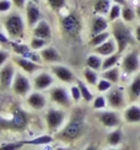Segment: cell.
<instances>
[{
	"instance_id": "obj_44",
	"label": "cell",
	"mask_w": 140,
	"mask_h": 150,
	"mask_svg": "<svg viewBox=\"0 0 140 150\" xmlns=\"http://www.w3.org/2000/svg\"><path fill=\"white\" fill-rule=\"evenodd\" d=\"M134 36H135V40L138 43H140V23L136 25L135 28H134Z\"/></svg>"
},
{
	"instance_id": "obj_14",
	"label": "cell",
	"mask_w": 140,
	"mask_h": 150,
	"mask_svg": "<svg viewBox=\"0 0 140 150\" xmlns=\"http://www.w3.org/2000/svg\"><path fill=\"white\" fill-rule=\"evenodd\" d=\"M12 62L15 63V65H17L20 69L26 73V74H35L36 71H38L42 68V64L36 63L33 60H30L25 57H21V55H16L12 58Z\"/></svg>"
},
{
	"instance_id": "obj_35",
	"label": "cell",
	"mask_w": 140,
	"mask_h": 150,
	"mask_svg": "<svg viewBox=\"0 0 140 150\" xmlns=\"http://www.w3.org/2000/svg\"><path fill=\"white\" fill-rule=\"evenodd\" d=\"M107 98L102 95H100V96H96L93 100H92V107L95 110H103L106 106H107Z\"/></svg>"
},
{
	"instance_id": "obj_33",
	"label": "cell",
	"mask_w": 140,
	"mask_h": 150,
	"mask_svg": "<svg viewBox=\"0 0 140 150\" xmlns=\"http://www.w3.org/2000/svg\"><path fill=\"white\" fill-rule=\"evenodd\" d=\"M122 16V6L118 5V4H112L110 11L107 14V18L110 22H114L120 18Z\"/></svg>"
},
{
	"instance_id": "obj_19",
	"label": "cell",
	"mask_w": 140,
	"mask_h": 150,
	"mask_svg": "<svg viewBox=\"0 0 140 150\" xmlns=\"http://www.w3.org/2000/svg\"><path fill=\"white\" fill-rule=\"evenodd\" d=\"M32 36L49 41L52 38V27L46 20H41L36 26L32 27Z\"/></svg>"
},
{
	"instance_id": "obj_28",
	"label": "cell",
	"mask_w": 140,
	"mask_h": 150,
	"mask_svg": "<svg viewBox=\"0 0 140 150\" xmlns=\"http://www.w3.org/2000/svg\"><path fill=\"white\" fill-rule=\"evenodd\" d=\"M111 36H112V33L110 32V31H105V32L93 35V36H91L90 41H88V45L95 48V47H97L100 45H102V43L106 42L108 38H111Z\"/></svg>"
},
{
	"instance_id": "obj_31",
	"label": "cell",
	"mask_w": 140,
	"mask_h": 150,
	"mask_svg": "<svg viewBox=\"0 0 140 150\" xmlns=\"http://www.w3.org/2000/svg\"><path fill=\"white\" fill-rule=\"evenodd\" d=\"M76 84H78L79 89H80V91H81V97H82V100H84L85 102H92V100H93L95 97H93V95H92V92L88 90L87 85H86L82 80H76Z\"/></svg>"
},
{
	"instance_id": "obj_48",
	"label": "cell",
	"mask_w": 140,
	"mask_h": 150,
	"mask_svg": "<svg viewBox=\"0 0 140 150\" xmlns=\"http://www.w3.org/2000/svg\"><path fill=\"white\" fill-rule=\"evenodd\" d=\"M55 150H70V149H66V148H57Z\"/></svg>"
},
{
	"instance_id": "obj_26",
	"label": "cell",
	"mask_w": 140,
	"mask_h": 150,
	"mask_svg": "<svg viewBox=\"0 0 140 150\" xmlns=\"http://www.w3.org/2000/svg\"><path fill=\"white\" fill-rule=\"evenodd\" d=\"M101 78L111 81L112 84H118L119 79H120V69H119V68H117V67H113V68H111V69L102 70Z\"/></svg>"
},
{
	"instance_id": "obj_34",
	"label": "cell",
	"mask_w": 140,
	"mask_h": 150,
	"mask_svg": "<svg viewBox=\"0 0 140 150\" xmlns=\"http://www.w3.org/2000/svg\"><path fill=\"white\" fill-rule=\"evenodd\" d=\"M47 43H48L47 40H43V38H40V37L32 36V38L30 40V47L32 48L33 51L40 52L41 49H43L44 47H47Z\"/></svg>"
},
{
	"instance_id": "obj_39",
	"label": "cell",
	"mask_w": 140,
	"mask_h": 150,
	"mask_svg": "<svg viewBox=\"0 0 140 150\" xmlns=\"http://www.w3.org/2000/svg\"><path fill=\"white\" fill-rule=\"evenodd\" d=\"M70 95H71V98H73L74 102H79L80 100H82V97H81V91H80V89H79L78 84H74V85L70 86Z\"/></svg>"
},
{
	"instance_id": "obj_16",
	"label": "cell",
	"mask_w": 140,
	"mask_h": 150,
	"mask_svg": "<svg viewBox=\"0 0 140 150\" xmlns=\"http://www.w3.org/2000/svg\"><path fill=\"white\" fill-rule=\"evenodd\" d=\"M108 27H110V21H108V18H106L102 15H93L92 16L91 23H90L91 36L105 32V31H108Z\"/></svg>"
},
{
	"instance_id": "obj_38",
	"label": "cell",
	"mask_w": 140,
	"mask_h": 150,
	"mask_svg": "<svg viewBox=\"0 0 140 150\" xmlns=\"http://www.w3.org/2000/svg\"><path fill=\"white\" fill-rule=\"evenodd\" d=\"M23 146L22 142H14V143H4L0 145V150H21Z\"/></svg>"
},
{
	"instance_id": "obj_13",
	"label": "cell",
	"mask_w": 140,
	"mask_h": 150,
	"mask_svg": "<svg viewBox=\"0 0 140 150\" xmlns=\"http://www.w3.org/2000/svg\"><path fill=\"white\" fill-rule=\"evenodd\" d=\"M54 78L55 76L52 73H47V71L38 73L37 75H35L33 80H32L33 89L37 91H42V90L48 89V87H50L54 84Z\"/></svg>"
},
{
	"instance_id": "obj_7",
	"label": "cell",
	"mask_w": 140,
	"mask_h": 150,
	"mask_svg": "<svg viewBox=\"0 0 140 150\" xmlns=\"http://www.w3.org/2000/svg\"><path fill=\"white\" fill-rule=\"evenodd\" d=\"M49 97L50 100L57 103L62 106V107H70L71 106V95L70 92L63 86H54L49 90Z\"/></svg>"
},
{
	"instance_id": "obj_29",
	"label": "cell",
	"mask_w": 140,
	"mask_h": 150,
	"mask_svg": "<svg viewBox=\"0 0 140 150\" xmlns=\"http://www.w3.org/2000/svg\"><path fill=\"white\" fill-rule=\"evenodd\" d=\"M120 18L127 22V23H130L133 22L136 18V11L134 8H132L130 5H124L122 6V16H120Z\"/></svg>"
},
{
	"instance_id": "obj_15",
	"label": "cell",
	"mask_w": 140,
	"mask_h": 150,
	"mask_svg": "<svg viewBox=\"0 0 140 150\" xmlns=\"http://www.w3.org/2000/svg\"><path fill=\"white\" fill-rule=\"evenodd\" d=\"M97 118L100 122L103 124L107 128H113V127H118L120 123V117L117 112L113 111H102L97 113Z\"/></svg>"
},
{
	"instance_id": "obj_4",
	"label": "cell",
	"mask_w": 140,
	"mask_h": 150,
	"mask_svg": "<svg viewBox=\"0 0 140 150\" xmlns=\"http://www.w3.org/2000/svg\"><path fill=\"white\" fill-rule=\"evenodd\" d=\"M60 26L65 36L70 38H76L81 32V20L74 12H68L60 18Z\"/></svg>"
},
{
	"instance_id": "obj_25",
	"label": "cell",
	"mask_w": 140,
	"mask_h": 150,
	"mask_svg": "<svg viewBox=\"0 0 140 150\" xmlns=\"http://www.w3.org/2000/svg\"><path fill=\"white\" fill-rule=\"evenodd\" d=\"M102 64H103V59L101 55L92 53L86 58V67L90 68V69H93L96 71H101L102 70Z\"/></svg>"
},
{
	"instance_id": "obj_47",
	"label": "cell",
	"mask_w": 140,
	"mask_h": 150,
	"mask_svg": "<svg viewBox=\"0 0 140 150\" xmlns=\"http://www.w3.org/2000/svg\"><path fill=\"white\" fill-rule=\"evenodd\" d=\"M85 150H98L96 146H95V145H90V146H87Z\"/></svg>"
},
{
	"instance_id": "obj_43",
	"label": "cell",
	"mask_w": 140,
	"mask_h": 150,
	"mask_svg": "<svg viewBox=\"0 0 140 150\" xmlns=\"http://www.w3.org/2000/svg\"><path fill=\"white\" fill-rule=\"evenodd\" d=\"M14 8H16L17 10H22L26 8V4H27V0H11Z\"/></svg>"
},
{
	"instance_id": "obj_5",
	"label": "cell",
	"mask_w": 140,
	"mask_h": 150,
	"mask_svg": "<svg viewBox=\"0 0 140 150\" xmlns=\"http://www.w3.org/2000/svg\"><path fill=\"white\" fill-rule=\"evenodd\" d=\"M140 70V55L139 52L133 49L122 58V71L127 75L136 74Z\"/></svg>"
},
{
	"instance_id": "obj_46",
	"label": "cell",
	"mask_w": 140,
	"mask_h": 150,
	"mask_svg": "<svg viewBox=\"0 0 140 150\" xmlns=\"http://www.w3.org/2000/svg\"><path fill=\"white\" fill-rule=\"evenodd\" d=\"M135 11H136V18H139V20H140V5H138L135 8Z\"/></svg>"
},
{
	"instance_id": "obj_11",
	"label": "cell",
	"mask_w": 140,
	"mask_h": 150,
	"mask_svg": "<svg viewBox=\"0 0 140 150\" xmlns=\"http://www.w3.org/2000/svg\"><path fill=\"white\" fill-rule=\"evenodd\" d=\"M15 75V63L14 62H8L5 65L0 68V87H3V89L11 87Z\"/></svg>"
},
{
	"instance_id": "obj_50",
	"label": "cell",
	"mask_w": 140,
	"mask_h": 150,
	"mask_svg": "<svg viewBox=\"0 0 140 150\" xmlns=\"http://www.w3.org/2000/svg\"><path fill=\"white\" fill-rule=\"evenodd\" d=\"M108 150H118V149H108Z\"/></svg>"
},
{
	"instance_id": "obj_40",
	"label": "cell",
	"mask_w": 140,
	"mask_h": 150,
	"mask_svg": "<svg viewBox=\"0 0 140 150\" xmlns=\"http://www.w3.org/2000/svg\"><path fill=\"white\" fill-rule=\"evenodd\" d=\"M12 6L14 5H12L11 0H0V14H8Z\"/></svg>"
},
{
	"instance_id": "obj_18",
	"label": "cell",
	"mask_w": 140,
	"mask_h": 150,
	"mask_svg": "<svg viewBox=\"0 0 140 150\" xmlns=\"http://www.w3.org/2000/svg\"><path fill=\"white\" fill-rule=\"evenodd\" d=\"M40 54L42 57V60L44 63H49V64H58L62 62V55L60 53L57 51V48L52 46H47L43 49L40 51Z\"/></svg>"
},
{
	"instance_id": "obj_9",
	"label": "cell",
	"mask_w": 140,
	"mask_h": 150,
	"mask_svg": "<svg viewBox=\"0 0 140 150\" xmlns=\"http://www.w3.org/2000/svg\"><path fill=\"white\" fill-rule=\"evenodd\" d=\"M23 10H25V15H26V22L28 27L32 28L42 20V12H41L40 4L28 0L26 4V8Z\"/></svg>"
},
{
	"instance_id": "obj_45",
	"label": "cell",
	"mask_w": 140,
	"mask_h": 150,
	"mask_svg": "<svg viewBox=\"0 0 140 150\" xmlns=\"http://www.w3.org/2000/svg\"><path fill=\"white\" fill-rule=\"evenodd\" d=\"M111 1H112L113 4H118V5H120V6H124V5L128 4V1H127V0H111Z\"/></svg>"
},
{
	"instance_id": "obj_3",
	"label": "cell",
	"mask_w": 140,
	"mask_h": 150,
	"mask_svg": "<svg viewBox=\"0 0 140 150\" xmlns=\"http://www.w3.org/2000/svg\"><path fill=\"white\" fill-rule=\"evenodd\" d=\"M85 132V121L82 112L79 111L73 115L71 120L63 128L60 132L57 134V138L63 142H71L80 138Z\"/></svg>"
},
{
	"instance_id": "obj_8",
	"label": "cell",
	"mask_w": 140,
	"mask_h": 150,
	"mask_svg": "<svg viewBox=\"0 0 140 150\" xmlns=\"http://www.w3.org/2000/svg\"><path fill=\"white\" fill-rule=\"evenodd\" d=\"M107 103L110 107L114 108V110H119L123 108L125 106V95H124V90L122 87L116 86L112 87V89L108 91L107 93Z\"/></svg>"
},
{
	"instance_id": "obj_12",
	"label": "cell",
	"mask_w": 140,
	"mask_h": 150,
	"mask_svg": "<svg viewBox=\"0 0 140 150\" xmlns=\"http://www.w3.org/2000/svg\"><path fill=\"white\" fill-rule=\"evenodd\" d=\"M50 73H52L58 80H60L62 83H65V84H73L76 79L74 73L70 70V68H68L65 65H62V64L52 65L50 67Z\"/></svg>"
},
{
	"instance_id": "obj_32",
	"label": "cell",
	"mask_w": 140,
	"mask_h": 150,
	"mask_svg": "<svg viewBox=\"0 0 140 150\" xmlns=\"http://www.w3.org/2000/svg\"><path fill=\"white\" fill-rule=\"evenodd\" d=\"M122 139H123V133H122V130H120L119 128L114 129L113 132H111L110 134L107 135V143L110 145H113V146L120 144V143H122Z\"/></svg>"
},
{
	"instance_id": "obj_36",
	"label": "cell",
	"mask_w": 140,
	"mask_h": 150,
	"mask_svg": "<svg viewBox=\"0 0 140 150\" xmlns=\"http://www.w3.org/2000/svg\"><path fill=\"white\" fill-rule=\"evenodd\" d=\"M47 3L53 11H60L66 6V0H47Z\"/></svg>"
},
{
	"instance_id": "obj_37",
	"label": "cell",
	"mask_w": 140,
	"mask_h": 150,
	"mask_svg": "<svg viewBox=\"0 0 140 150\" xmlns=\"http://www.w3.org/2000/svg\"><path fill=\"white\" fill-rule=\"evenodd\" d=\"M112 85L113 84L111 83V81H108V80H106L103 78H101L98 80L97 85H96V89H97L98 92H107V91H110L112 89Z\"/></svg>"
},
{
	"instance_id": "obj_2",
	"label": "cell",
	"mask_w": 140,
	"mask_h": 150,
	"mask_svg": "<svg viewBox=\"0 0 140 150\" xmlns=\"http://www.w3.org/2000/svg\"><path fill=\"white\" fill-rule=\"evenodd\" d=\"M3 27L11 40L18 41L25 37L26 21L18 11H11L3 17Z\"/></svg>"
},
{
	"instance_id": "obj_30",
	"label": "cell",
	"mask_w": 140,
	"mask_h": 150,
	"mask_svg": "<svg viewBox=\"0 0 140 150\" xmlns=\"http://www.w3.org/2000/svg\"><path fill=\"white\" fill-rule=\"evenodd\" d=\"M119 60H120V53L119 52L108 55V57H105L103 64H102V70H107V69H111L113 67H117Z\"/></svg>"
},
{
	"instance_id": "obj_27",
	"label": "cell",
	"mask_w": 140,
	"mask_h": 150,
	"mask_svg": "<svg viewBox=\"0 0 140 150\" xmlns=\"http://www.w3.org/2000/svg\"><path fill=\"white\" fill-rule=\"evenodd\" d=\"M82 76H84L85 81L88 84V85H92V86H96L98 80H100V76H98V71L93 70V69H90V68H85L82 70Z\"/></svg>"
},
{
	"instance_id": "obj_1",
	"label": "cell",
	"mask_w": 140,
	"mask_h": 150,
	"mask_svg": "<svg viewBox=\"0 0 140 150\" xmlns=\"http://www.w3.org/2000/svg\"><path fill=\"white\" fill-rule=\"evenodd\" d=\"M111 33L114 41L117 42L118 52L122 54L129 46L134 45L136 42L134 31L132 30V27L128 26V23L124 22L123 20H117L112 22L111 26Z\"/></svg>"
},
{
	"instance_id": "obj_22",
	"label": "cell",
	"mask_w": 140,
	"mask_h": 150,
	"mask_svg": "<svg viewBox=\"0 0 140 150\" xmlns=\"http://www.w3.org/2000/svg\"><path fill=\"white\" fill-rule=\"evenodd\" d=\"M112 1L111 0H95L92 4V11L93 15H102L106 16L110 11L111 6H112Z\"/></svg>"
},
{
	"instance_id": "obj_6",
	"label": "cell",
	"mask_w": 140,
	"mask_h": 150,
	"mask_svg": "<svg viewBox=\"0 0 140 150\" xmlns=\"http://www.w3.org/2000/svg\"><path fill=\"white\" fill-rule=\"evenodd\" d=\"M32 84L31 81L28 80V78L23 73L17 71L14 81H12V85H11V89L14 91L15 95L17 96H26L27 93H30L31 89H32Z\"/></svg>"
},
{
	"instance_id": "obj_21",
	"label": "cell",
	"mask_w": 140,
	"mask_h": 150,
	"mask_svg": "<svg viewBox=\"0 0 140 150\" xmlns=\"http://www.w3.org/2000/svg\"><path fill=\"white\" fill-rule=\"evenodd\" d=\"M124 120L127 123H139L140 122V106L139 105H130L124 111Z\"/></svg>"
},
{
	"instance_id": "obj_10",
	"label": "cell",
	"mask_w": 140,
	"mask_h": 150,
	"mask_svg": "<svg viewBox=\"0 0 140 150\" xmlns=\"http://www.w3.org/2000/svg\"><path fill=\"white\" fill-rule=\"evenodd\" d=\"M65 120V113L60 110H55V108H49L46 113V121H47V126L48 129L54 132V130L59 129Z\"/></svg>"
},
{
	"instance_id": "obj_20",
	"label": "cell",
	"mask_w": 140,
	"mask_h": 150,
	"mask_svg": "<svg viewBox=\"0 0 140 150\" xmlns=\"http://www.w3.org/2000/svg\"><path fill=\"white\" fill-rule=\"evenodd\" d=\"M27 103L32 108L40 111V110H43L44 107H46L47 100H46V97H44L43 93H41L40 91L36 90L33 92H31L30 95L27 96Z\"/></svg>"
},
{
	"instance_id": "obj_23",
	"label": "cell",
	"mask_w": 140,
	"mask_h": 150,
	"mask_svg": "<svg viewBox=\"0 0 140 150\" xmlns=\"http://www.w3.org/2000/svg\"><path fill=\"white\" fill-rule=\"evenodd\" d=\"M128 96L130 101H135L140 97V73L133 78L132 83L128 86Z\"/></svg>"
},
{
	"instance_id": "obj_49",
	"label": "cell",
	"mask_w": 140,
	"mask_h": 150,
	"mask_svg": "<svg viewBox=\"0 0 140 150\" xmlns=\"http://www.w3.org/2000/svg\"><path fill=\"white\" fill-rule=\"evenodd\" d=\"M31 1H35V3H37V4H40L41 0H31Z\"/></svg>"
},
{
	"instance_id": "obj_41",
	"label": "cell",
	"mask_w": 140,
	"mask_h": 150,
	"mask_svg": "<svg viewBox=\"0 0 140 150\" xmlns=\"http://www.w3.org/2000/svg\"><path fill=\"white\" fill-rule=\"evenodd\" d=\"M9 58H10V53L6 49H0V68L8 63Z\"/></svg>"
},
{
	"instance_id": "obj_24",
	"label": "cell",
	"mask_w": 140,
	"mask_h": 150,
	"mask_svg": "<svg viewBox=\"0 0 140 150\" xmlns=\"http://www.w3.org/2000/svg\"><path fill=\"white\" fill-rule=\"evenodd\" d=\"M54 138L49 134H44V135H40L36 137L33 139H27V140H22L23 145H33V146H40V145H47L53 143Z\"/></svg>"
},
{
	"instance_id": "obj_42",
	"label": "cell",
	"mask_w": 140,
	"mask_h": 150,
	"mask_svg": "<svg viewBox=\"0 0 140 150\" xmlns=\"http://www.w3.org/2000/svg\"><path fill=\"white\" fill-rule=\"evenodd\" d=\"M10 42H11V38L8 36V33H4L0 31V45L1 46H9L10 45Z\"/></svg>"
},
{
	"instance_id": "obj_17",
	"label": "cell",
	"mask_w": 140,
	"mask_h": 150,
	"mask_svg": "<svg viewBox=\"0 0 140 150\" xmlns=\"http://www.w3.org/2000/svg\"><path fill=\"white\" fill-rule=\"evenodd\" d=\"M118 52V47H117V42L114 41L113 37L108 38L106 42H103L102 45H100L97 47L93 48V53H96L101 57H108L111 54H114Z\"/></svg>"
}]
</instances>
